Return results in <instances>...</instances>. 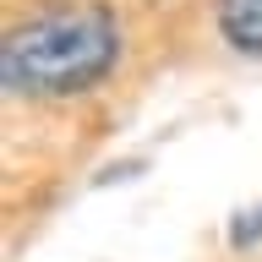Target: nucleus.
Segmentation results:
<instances>
[{
    "label": "nucleus",
    "mask_w": 262,
    "mask_h": 262,
    "mask_svg": "<svg viewBox=\"0 0 262 262\" xmlns=\"http://www.w3.org/2000/svg\"><path fill=\"white\" fill-rule=\"evenodd\" d=\"M120 16L104 0H55L0 44V82L16 98H77L120 66Z\"/></svg>",
    "instance_id": "obj_1"
},
{
    "label": "nucleus",
    "mask_w": 262,
    "mask_h": 262,
    "mask_svg": "<svg viewBox=\"0 0 262 262\" xmlns=\"http://www.w3.org/2000/svg\"><path fill=\"white\" fill-rule=\"evenodd\" d=\"M213 16H219V33L229 49L262 55V0H219Z\"/></svg>",
    "instance_id": "obj_2"
},
{
    "label": "nucleus",
    "mask_w": 262,
    "mask_h": 262,
    "mask_svg": "<svg viewBox=\"0 0 262 262\" xmlns=\"http://www.w3.org/2000/svg\"><path fill=\"white\" fill-rule=\"evenodd\" d=\"M229 246H262V202H251V208H241L235 219H229Z\"/></svg>",
    "instance_id": "obj_3"
}]
</instances>
